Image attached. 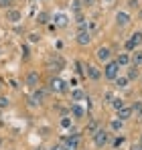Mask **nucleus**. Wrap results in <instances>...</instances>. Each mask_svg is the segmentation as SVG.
<instances>
[{"label": "nucleus", "instance_id": "obj_1", "mask_svg": "<svg viewBox=\"0 0 142 150\" xmlns=\"http://www.w3.org/2000/svg\"><path fill=\"white\" fill-rule=\"evenodd\" d=\"M79 134L77 132H69V136H65V138H61V144L65 146L67 150H77L79 148Z\"/></svg>", "mask_w": 142, "mask_h": 150}, {"label": "nucleus", "instance_id": "obj_2", "mask_svg": "<svg viewBox=\"0 0 142 150\" xmlns=\"http://www.w3.org/2000/svg\"><path fill=\"white\" fill-rule=\"evenodd\" d=\"M92 140H94V144L97 148H104L108 142H110V134H108V130H104V128H99L97 132H95L94 136H92Z\"/></svg>", "mask_w": 142, "mask_h": 150}, {"label": "nucleus", "instance_id": "obj_3", "mask_svg": "<svg viewBox=\"0 0 142 150\" xmlns=\"http://www.w3.org/2000/svg\"><path fill=\"white\" fill-rule=\"evenodd\" d=\"M118 75H120V65L116 63V61H108V63H106V67H104V77L114 81Z\"/></svg>", "mask_w": 142, "mask_h": 150}, {"label": "nucleus", "instance_id": "obj_4", "mask_svg": "<svg viewBox=\"0 0 142 150\" xmlns=\"http://www.w3.org/2000/svg\"><path fill=\"white\" fill-rule=\"evenodd\" d=\"M142 45V30H136V33H132L130 35V39L126 41V51H136V47Z\"/></svg>", "mask_w": 142, "mask_h": 150}, {"label": "nucleus", "instance_id": "obj_5", "mask_svg": "<svg viewBox=\"0 0 142 150\" xmlns=\"http://www.w3.org/2000/svg\"><path fill=\"white\" fill-rule=\"evenodd\" d=\"M67 85H69V83H65V81L59 79V77H53V79H51V89H53L55 93H65V91L69 89Z\"/></svg>", "mask_w": 142, "mask_h": 150}, {"label": "nucleus", "instance_id": "obj_6", "mask_svg": "<svg viewBox=\"0 0 142 150\" xmlns=\"http://www.w3.org/2000/svg\"><path fill=\"white\" fill-rule=\"evenodd\" d=\"M47 98V91L45 89H41V87H37L35 91H33V96H31V105H41L43 101Z\"/></svg>", "mask_w": 142, "mask_h": 150}, {"label": "nucleus", "instance_id": "obj_7", "mask_svg": "<svg viewBox=\"0 0 142 150\" xmlns=\"http://www.w3.org/2000/svg\"><path fill=\"white\" fill-rule=\"evenodd\" d=\"M51 21H53V25H55V26H61V28L69 25V16L63 14V12H55V14L51 16Z\"/></svg>", "mask_w": 142, "mask_h": 150}, {"label": "nucleus", "instance_id": "obj_8", "mask_svg": "<svg viewBox=\"0 0 142 150\" xmlns=\"http://www.w3.org/2000/svg\"><path fill=\"white\" fill-rule=\"evenodd\" d=\"M47 67H49V71H55V73H57V71H61V69L65 67V61L57 55V57H53V59L47 63Z\"/></svg>", "mask_w": 142, "mask_h": 150}, {"label": "nucleus", "instance_id": "obj_9", "mask_svg": "<svg viewBox=\"0 0 142 150\" xmlns=\"http://www.w3.org/2000/svg\"><path fill=\"white\" fill-rule=\"evenodd\" d=\"M75 41H77V45L85 47V45H89V41H92V33H89V30H77Z\"/></svg>", "mask_w": 142, "mask_h": 150}, {"label": "nucleus", "instance_id": "obj_10", "mask_svg": "<svg viewBox=\"0 0 142 150\" xmlns=\"http://www.w3.org/2000/svg\"><path fill=\"white\" fill-rule=\"evenodd\" d=\"M85 75H87L92 81H99V79H102V71H99L95 65H87V67H85Z\"/></svg>", "mask_w": 142, "mask_h": 150}, {"label": "nucleus", "instance_id": "obj_11", "mask_svg": "<svg viewBox=\"0 0 142 150\" xmlns=\"http://www.w3.org/2000/svg\"><path fill=\"white\" fill-rule=\"evenodd\" d=\"M130 21H132V18H130V14H128V12H124V10L116 14V25H118L120 28L128 26V25H130Z\"/></svg>", "mask_w": 142, "mask_h": 150}, {"label": "nucleus", "instance_id": "obj_12", "mask_svg": "<svg viewBox=\"0 0 142 150\" xmlns=\"http://www.w3.org/2000/svg\"><path fill=\"white\" fill-rule=\"evenodd\" d=\"M95 55H97V59H99V61H104V63L112 61V51L108 49V47H99V49L95 51Z\"/></svg>", "mask_w": 142, "mask_h": 150}, {"label": "nucleus", "instance_id": "obj_13", "mask_svg": "<svg viewBox=\"0 0 142 150\" xmlns=\"http://www.w3.org/2000/svg\"><path fill=\"white\" fill-rule=\"evenodd\" d=\"M39 81H41V75L37 73V71H28V73H26V85H28V87H35V89H37Z\"/></svg>", "mask_w": 142, "mask_h": 150}, {"label": "nucleus", "instance_id": "obj_14", "mask_svg": "<svg viewBox=\"0 0 142 150\" xmlns=\"http://www.w3.org/2000/svg\"><path fill=\"white\" fill-rule=\"evenodd\" d=\"M116 114H118V120H122V122L130 120V118H132V105H124V108H120Z\"/></svg>", "mask_w": 142, "mask_h": 150}, {"label": "nucleus", "instance_id": "obj_15", "mask_svg": "<svg viewBox=\"0 0 142 150\" xmlns=\"http://www.w3.org/2000/svg\"><path fill=\"white\" fill-rule=\"evenodd\" d=\"M21 18H23L21 10H16V8H8V10H6V21H8V23H18Z\"/></svg>", "mask_w": 142, "mask_h": 150}, {"label": "nucleus", "instance_id": "obj_16", "mask_svg": "<svg viewBox=\"0 0 142 150\" xmlns=\"http://www.w3.org/2000/svg\"><path fill=\"white\" fill-rule=\"evenodd\" d=\"M71 116H73L75 120H81V118L85 116V110H83L79 103H71Z\"/></svg>", "mask_w": 142, "mask_h": 150}, {"label": "nucleus", "instance_id": "obj_17", "mask_svg": "<svg viewBox=\"0 0 142 150\" xmlns=\"http://www.w3.org/2000/svg\"><path fill=\"white\" fill-rule=\"evenodd\" d=\"M69 8H71V12H75V14H81V10H83V2H81V0H71Z\"/></svg>", "mask_w": 142, "mask_h": 150}, {"label": "nucleus", "instance_id": "obj_18", "mask_svg": "<svg viewBox=\"0 0 142 150\" xmlns=\"http://www.w3.org/2000/svg\"><path fill=\"white\" fill-rule=\"evenodd\" d=\"M87 96H85V91H81V89H71V100L75 101H81V100H85Z\"/></svg>", "mask_w": 142, "mask_h": 150}, {"label": "nucleus", "instance_id": "obj_19", "mask_svg": "<svg viewBox=\"0 0 142 150\" xmlns=\"http://www.w3.org/2000/svg\"><path fill=\"white\" fill-rule=\"evenodd\" d=\"M116 63H118L120 67H126V65H130V55H128V53H120L118 59H116Z\"/></svg>", "mask_w": 142, "mask_h": 150}, {"label": "nucleus", "instance_id": "obj_20", "mask_svg": "<svg viewBox=\"0 0 142 150\" xmlns=\"http://www.w3.org/2000/svg\"><path fill=\"white\" fill-rule=\"evenodd\" d=\"M130 63H132V65H136V67H140V65H142V51H134V53H132Z\"/></svg>", "mask_w": 142, "mask_h": 150}, {"label": "nucleus", "instance_id": "obj_21", "mask_svg": "<svg viewBox=\"0 0 142 150\" xmlns=\"http://www.w3.org/2000/svg\"><path fill=\"white\" fill-rule=\"evenodd\" d=\"M132 114L136 116V120H142V101H134L132 103Z\"/></svg>", "mask_w": 142, "mask_h": 150}, {"label": "nucleus", "instance_id": "obj_22", "mask_svg": "<svg viewBox=\"0 0 142 150\" xmlns=\"http://www.w3.org/2000/svg\"><path fill=\"white\" fill-rule=\"evenodd\" d=\"M99 128H102V126H99V122H97V120H92V122L87 124V134H89V136H94Z\"/></svg>", "mask_w": 142, "mask_h": 150}, {"label": "nucleus", "instance_id": "obj_23", "mask_svg": "<svg viewBox=\"0 0 142 150\" xmlns=\"http://www.w3.org/2000/svg\"><path fill=\"white\" fill-rule=\"evenodd\" d=\"M138 69H140V67H136V65H130V69H128V75H126V77H128V81H134V79L138 77Z\"/></svg>", "mask_w": 142, "mask_h": 150}, {"label": "nucleus", "instance_id": "obj_24", "mask_svg": "<svg viewBox=\"0 0 142 150\" xmlns=\"http://www.w3.org/2000/svg\"><path fill=\"white\" fill-rule=\"evenodd\" d=\"M114 83H116V87H118V89H124V87H128V77H116V79H114Z\"/></svg>", "mask_w": 142, "mask_h": 150}, {"label": "nucleus", "instance_id": "obj_25", "mask_svg": "<svg viewBox=\"0 0 142 150\" xmlns=\"http://www.w3.org/2000/svg\"><path fill=\"white\" fill-rule=\"evenodd\" d=\"M110 128H112V130H114V132H120V130H122V128H124V122H122V120H118V118H116V120H112V122H110Z\"/></svg>", "mask_w": 142, "mask_h": 150}, {"label": "nucleus", "instance_id": "obj_26", "mask_svg": "<svg viewBox=\"0 0 142 150\" xmlns=\"http://www.w3.org/2000/svg\"><path fill=\"white\" fill-rule=\"evenodd\" d=\"M110 103H112V108H114V110H116V112H118L120 108H124V105H126V103H124V100H122V98H114V100L110 101Z\"/></svg>", "mask_w": 142, "mask_h": 150}, {"label": "nucleus", "instance_id": "obj_27", "mask_svg": "<svg viewBox=\"0 0 142 150\" xmlns=\"http://www.w3.org/2000/svg\"><path fill=\"white\" fill-rule=\"evenodd\" d=\"M37 23H39V25H47V23H49V14H47V12H39Z\"/></svg>", "mask_w": 142, "mask_h": 150}, {"label": "nucleus", "instance_id": "obj_28", "mask_svg": "<svg viewBox=\"0 0 142 150\" xmlns=\"http://www.w3.org/2000/svg\"><path fill=\"white\" fill-rule=\"evenodd\" d=\"M122 144H124V136H116V138H114V142H112V146H114V148H118V146H122Z\"/></svg>", "mask_w": 142, "mask_h": 150}, {"label": "nucleus", "instance_id": "obj_29", "mask_svg": "<svg viewBox=\"0 0 142 150\" xmlns=\"http://www.w3.org/2000/svg\"><path fill=\"white\" fill-rule=\"evenodd\" d=\"M28 41H31V43H39V41H41V35H37V33H31V35H28Z\"/></svg>", "mask_w": 142, "mask_h": 150}, {"label": "nucleus", "instance_id": "obj_30", "mask_svg": "<svg viewBox=\"0 0 142 150\" xmlns=\"http://www.w3.org/2000/svg\"><path fill=\"white\" fill-rule=\"evenodd\" d=\"M61 126L63 128H71V118H61Z\"/></svg>", "mask_w": 142, "mask_h": 150}, {"label": "nucleus", "instance_id": "obj_31", "mask_svg": "<svg viewBox=\"0 0 142 150\" xmlns=\"http://www.w3.org/2000/svg\"><path fill=\"white\" fill-rule=\"evenodd\" d=\"M0 108H2V110H4V108H8V98L0 96Z\"/></svg>", "mask_w": 142, "mask_h": 150}, {"label": "nucleus", "instance_id": "obj_32", "mask_svg": "<svg viewBox=\"0 0 142 150\" xmlns=\"http://www.w3.org/2000/svg\"><path fill=\"white\" fill-rule=\"evenodd\" d=\"M128 6L130 8H138L140 6V0H128Z\"/></svg>", "mask_w": 142, "mask_h": 150}, {"label": "nucleus", "instance_id": "obj_33", "mask_svg": "<svg viewBox=\"0 0 142 150\" xmlns=\"http://www.w3.org/2000/svg\"><path fill=\"white\" fill-rule=\"evenodd\" d=\"M75 67H77V73H85V69H83V63H81V61H77V63H75Z\"/></svg>", "mask_w": 142, "mask_h": 150}, {"label": "nucleus", "instance_id": "obj_34", "mask_svg": "<svg viewBox=\"0 0 142 150\" xmlns=\"http://www.w3.org/2000/svg\"><path fill=\"white\" fill-rule=\"evenodd\" d=\"M83 2V6H94L95 4V0H81Z\"/></svg>", "mask_w": 142, "mask_h": 150}, {"label": "nucleus", "instance_id": "obj_35", "mask_svg": "<svg viewBox=\"0 0 142 150\" xmlns=\"http://www.w3.org/2000/svg\"><path fill=\"white\" fill-rule=\"evenodd\" d=\"M104 100H106V101H112V100H114V96L108 91V93H104Z\"/></svg>", "mask_w": 142, "mask_h": 150}, {"label": "nucleus", "instance_id": "obj_36", "mask_svg": "<svg viewBox=\"0 0 142 150\" xmlns=\"http://www.w3.org/2000/svg\"><path fill=\"white\" fill-rule=\"evenodd\" d=\"M10 2H12V0H0V6H4V8H6Z\"/></svg>", "mask_w": 142, "mask_h": 150}, {"label": "nucleus", "instance_id": "obj_37", "mask_svg": "<svg viewBox=\"0 0 142 150\" xmlns=\"http://www.w3.org/2000/svg\"><path fill=\"white\" fill-rule=\"evenodd\" d=\"M130 150H142V146H140V142H138V144H134V146H132V148Z\"/></svg>", "mask_w": 142, "mask_h": 150}, {"label": "nucleus", "instance_id": "obj_38", "mask_svg": "<svg viewBox=\"0 0 142 150\" xmlns=\"http://www.w3.org/2000/svg\"><path fill=\"white\" fill-rule=\"evenodd\" d=\"M104 2H108V4H110V2H112V0H104Z\"/></svg>", "mask_w": 142, "mask_h": 150}, {"label": "nucleus", "instance_id": "obj_39", "mask_svg": "<svg viewBox=\"0 0 142 150\" xmlns=\"http://www.w3.org/2000/svg\"><path fill=\"white\" fill-rule=\"evenodd\" d=\"M140 21H142V10H140Z\"/></svg>", "mask_w": 142, "mask_h": 150}, {"label": "nucleus", "instance_id": "obj_40", "mask_svg": "<svg viewBox=\"0 0 142 150\" xmlns=\"http://www.w3.org/2000/svg\"><path fill=\"white\" fill-rule=\"evenodd\" d=\"M140 146H142V136H140Z\"/></svg>", "mask_w": 142, "mask_h": 150}, {"label": "nucleus", "instance_id": "obj_41", "mask_svg": "<svg viewBox=\"0 0 142 150\" xmlns=\"http://www.w3.org/2000/svg\"><path fill=\"white\" fill-rule=\"evenodd\" d=\"M140 79H142V77H140Z\"/></svg>", "mask_w": 142, "mask_h": 150}]
</instances>
